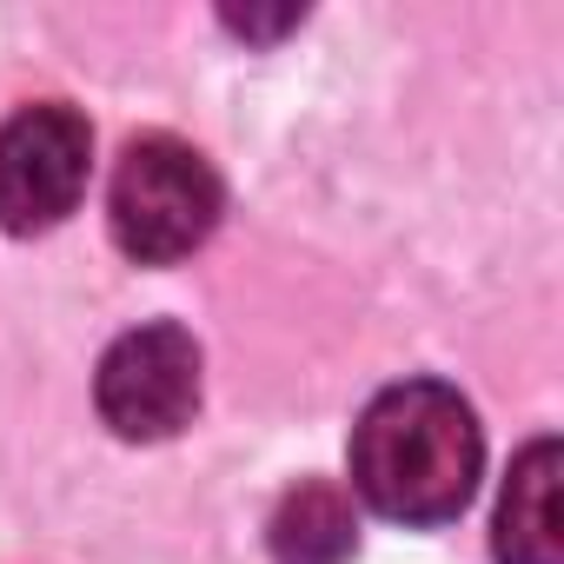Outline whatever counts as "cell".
<instances>
[{
  "label": "cell",
  "instance_id": "277c9868",
  "mask_svg": "<svg viewBox=\"0 0 564 564\" xmlns=\"http://www.w3.org/2000/svg\"><path fill=\"white\" fill-rule=\"evenodd\" d=\"M100 419L120 438H173L199 405V346L180 326H140L107 346L94 379Z\"/></svg>",
  "mask_w": 564,
  "mask_h": 564
},
{
  "label": "cell",
  "instance_id": "6da1fadb",
  "mask_svg": "<svg viewBox=\"0 0 564 564\" xmlns=\"http://www.w3.org/2000/svg\"><path fill=\"white\" fill-rule=\"evenodd\" d=\"M478 419L438 379H405L379 392L352 432V485L392 524H445L478 485Z\"/></svg>",
  "mask_w": 564,
  "mask_h": 564
},
{
  "label": "cell",
  "instance_id": "8992f818",
  "mask_svg": "<svg viewBox=\"0 0 564 564\" xmlns=\"http://www.w3.org/2000/svg\"><path fill=\"white\" fill-rule=\"evenodd\" d=\"M359 544L352 498L333 478H300L272 511V557L279 564H346Z\"/></svg>",
  "mask_w": 564,
  "mask_h": 564
},
{
  "label": "cell",
  "instance_id": "3957f363",
  "mask_svg": "<svg viewBox=\"0 0 564 564\" xmlns=\"http://www.w3.org/2000/svg\"><path fill=\"white\" fill-rule=\"evenodd\" d=\"M87 166H94V133L74 107L47 100L14 113L0 127V226L8 232L61 226L87 193Z\"/></svg>",
  "mask_w": 564,
  "mask_h": 564
},
{
  "label": "cell",
  "instance_id": "52a82bcc",
  "mask_svg": "<svg viewBox=\"0 0 564 564\" xmlns=\"http://www.w3.org/2000/svg\"><path fill=\"white\" fill-rule=\"evenodd\" d=\"M219 21H226L232 34H246V41H272V34L300 28V21H306V8H279V14H246V8H226Z\"/></svg>",
  "mask_w": 564,
  "mask_h": 564
},
{
  "label": "cell",
  "instance_id": "7a4b0ae2",
  "mask_svg": "<svg viewBox=\"0 0 564 564\" xmlns=\"http://www.w3.org/2000/svg\"><path fill=\"white\" fill-rule=\"evenodd\" d=\"M219 173L206 166V153H193L186 140L173 133H147L120 153L113 166V193H107V213H113V239L127 259L140 265H173L186 259L193 246L213 239L219 226Z\"/></svg>",
  "mask_w": 564,
  "mask_h": 564
},
{
  "label": "cell",
  "instance_id": "5b68a950",
  "mask_svg": "<svg viewBox=\"0 0 564 564\" xmlns=\"http://www.w3.org/2000/svg\"><path fill=\"white\" fill-rule=\"evenodd\" d=\"M557 438L524 445L498 498V564H564V518H557Z\"/></svg>",
  "mask_w": 564,
  "mask_h": 564
}]
</instances>
